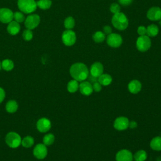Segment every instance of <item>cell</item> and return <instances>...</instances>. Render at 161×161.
I'll use <instances>...</instances> for the list:
<instances>
[{
  "mask_svg": "<svg viewBox=\"0 0 161 161\" xmlns=\"http://www.w3.org/2000/svg\"><path fill=\"white\" fill-rule=\"evenodd\" d=\"M69 71L72 77L80 82L84 81L87 79L89 74L87 67L81 62H77L72 64Z\"/></svg>",
  "mask_w": 161,
  "mask_h": 161,
  "instance_id": "1",
  "label": "cell"
},
{
  "mask_svg": "<svg viewBox=\"0 0 161 161\" xmlns=\"http://www.w3.org/2000/svg\"><path fill=\"white\" fill-rule=\"evenodd\" d=\"M111 23L113 26L118 30H125L128 26V19L123 13L114 14L111 19Z\"/></svg>",
  "mask_w": 161,
  "mask_h": 161,
  "instance_id": "2",
  "label": "cell"
},
{
  "mask_svg": "<svg viewBox=\"0 0 161 161\" xmlns=\"http://www.w3.org/2000/svg\"><path fill=\"white\" fill-rule=\"evenodd\" d=\"M18 6L21 11L28 14L35 11L37 5L35 0H18Z\"/></svg>",
  "mask_w": 161,
  "mask_h": 161,
  "instance_id": "3",
  "label": "cell"
},
{
  "mask_svg": "<svg viewBox=\"0 0 161 161\" xmlns=\"http://www.w3.org/2000/svg\"><path fill=\"white\" fill-rule=\"evenodd\" d=\"M136 47L138 50L145 52L149 50L151 47V40L147 35H142L138 37L136 42Z\"/></svg>",
  "mask_w": 161,
  "mask_h": 161,
  "instance_id": "4",
  "label": "cell"
},
{
  "mask_svg": "<svg viewBox=\"0 0 161 161\" xmlns=\"http://www.w3.org/2000/svg\"><path fill=\"white\" fill-rule=\"evenodd\" d=\"M6 143L11 148H15L19 147L21 143V138L16 132H9L6 136Z\"/></svg>",
  "mask_w": 161,
  "mask_h": 161,
  "instance_id": "5",
  "label": "cell"
},
{
  "mask_svg": "<svg viewBox=\"0 0 161 161\" xmlns=\"http://www.w3.org/2000/svg\"><path fill=\"white\" fill-rule=\"evenodd\" d=\"M62 40L65 45L72 46L76 42V35L74 31L67 30L62 35Z\"/></svg>",
  "mask_w": 161,
  "mask_h": 161,
  "instance_id": "6",
  "label": "cell"
},
{
  "mask_svg": "<svg viewBox=\"0 0 161 161\" xmlns=\"http://www.w3.org/2000/svg\"><path fill=\"white\" fill-rule=\"evenodd\" d=\"M107 44L112 48H118L123 43V39L120 35L115 33H111L106 38Z\"/></svg>",
  "mask_w": 161,
  "mask_h": 161,
  "instance_id": "7",
  "label": "cell"
},
{
  "mask_svg": "<svg viewBox=\"0 0 161 161\" xmlns=\"http://www.w3.org/2000/svg\"><path fill=\"white\" fill-rule=\"evenodd\" d=\"M40 18L38 14H33L28 15L25 19V25L29 30H33L40 23Z\"/></svg>",
  "mask_w": 161,
  "mask_h": 161,
  "instance_id": "8",
  "label": "cell"
},
{
  "mask_svg": "<svg viewBox=\"0 0 161 161\" xmlns=\"http://www.w3.org/2000/svg\"><path fill=\"white\" fill-rule=\"evenodd\" d=\"M129 120L126 117L119 116L116 118L114 121V127L115 129L122 131L127 129L129 126Z\"/></svg>",
  "mask_w": 161,
  "mask_h": 161,
  "instance_id": "9",
  "label": "cell"
},
{
  "mask_svg": "<svg viewBox=\"0 0 161 161\" xmlns=\"http://www.w3.org/2000/svg\"><path fill=\"white\" fill-rule=\"evenodd\" d=\"M147 17L151 21H158L161 19V8L157 6L152 7L147 13Z\"/></svg>",
  "mask_w": 161,
  "mask_h": 161,
  "instance_id": "10",
  "label": "cell"
},
{
  "mask_svg": "<svg viewBox=\"0 0 161 161\" xmlns=\"http://www.w3.org/2000/svg\"><path fill=\"white\" fill-rule=\"evenodd\" d=\"M33 155L38 159H43L47 155L46 145L42 143L37 144L33 149Z\"/></svg>",
  "mask_w": 161,
  "mask_h": 161,
  "instance_id": "11",
  "label": "cell"
},
{
  "mask_svg": "<svg viewBox=\"0 0 161 161\" xmlns=\"http://www.w3.org/2000/svg\"><path fill=\"white\" fill-rule=\"evenodd\" d=\"M13 19V13L8 8L0 9V21L4 23H9Z\"/></svg>",
  "mask_w": 161,
  "mask_h": 161,
  "instance_id": "12",
  "label": "cell"
},
{
  "mask_svg": "<svg viewBox=\"0 0 161 161\" xmlns=\"http://www.w3.org/2000/svg\"><path fill=\"white\" fill-rule=\"evenodd\" d=\"M36 128L39 131L42 133H45L50 129L51 122L48 119L46 118H40L36 123Z\"/></svg>",
  "mask_w": 161,
  "mask_h": 161,
  "instance_id": "13",
  "label": "cell"
},
{
  "mask_svg": "<svg viewBox=\"0 0 161 161\" xmlns=\"http://www.w3.org/2000/svg\"><path fill=\"white\" fill-rule=\"evenodd\" d=\"M133 158V156L131 152L126 149L119 150L116 155V161H132Z\"/></svg>",
  "mask_w": 161,
  "mask_h": 161,
  "instance_id": "14",
  "label": "cell"
},
{
  "mask_svg": "<svg viewBox=\"0 0 161 161\" xmlns=\"http://www.w3.org/2000/svg\"><path fill=\"white\" fill-rule=\"evenodd\" d=\"M104 67L101 62H96L92 64L90 68V74L94 77L98 78L101 74H103Z\"/></svg>",
  "mask_w": 161,
  "mask_h": 161,
  "instance_id": "15",
  "label": "cell"
},
{
  "mask_svg": "<svg viewBox=\"0 0 161 161\" xmlns=\"http://www.w3.org/2000/svg\"><path fill=\"white\" fill-rule=\"evenodd\" d=\"M80 93L84 96H89L93 92L92 85L88 81H82L79 87Z\"/></svg>",
  "mask_w": 161,
  "mask_h": 161,
  "instance_id": "16",
  "label": "cell"
},
{
  "mask_svg": "<svg viewBox=\"0 0 161 161\" xmlns=\"http://www.w3.org/2000/svg\"><path fill=\"white\" fill-rule=\"evenodd\" d=\"M128 88L131 93L137 94L141 91L142 84L138 80H133L128 84Z\"/></svg>",
  "mask_w": 161,
  "mask_h": 161,
  "instance_id": "17",
  "label": "cell"
},
{
  "mask_svg": "<svg viewBox=\"0 0 161 161\" xmlns=\"http://www.w3.org/2000/svg\"><path fill=\"white\" fill-rule=\"evenodd\" d=\"M7 30L9 34L15 35L19 31L20 25H19V23L16 22V21H11L8 25Z\"/></svg>",
  "mask_w": 161,
  "mask_h": 161,
  "instance_id": "18",
  "label": "cell"
},
{
  "mask_svg": "<svg viewBox=\"0 0 161 161\" xmlns=\"http://www.w3.org/2000/svg\"><path fill=\"white\" fill-rule=\"evenodd\" d=\"M112 77L108 74H103L97 78V82L102 86H108L112 82Z\"/></svg>",
  "mask_w": 161,
  "mask_h": 161,
  "instance_id": "19",
  "label": "cell"
},
{
  "mask_svg": "<svg viewBox=\"0 0 161 161\" xmlns=\"http://www.w3.org/2000/svg\"><path fill=\"white\" fill-rule=\"evenodd\" d=\"M158 27L156 25L152 24L147 26L146 35L149 37H153L156 36L158 35Z\"/></svg>",
  "mask_w": 161,
  "mask_h": 161,
  "instance_id": "20",
  "label": "cell"
},
{
  "mask_svg": "<svg viewBox=\"0 0 161 161\" xmlns=\"http://www.w3.org/2000/svg\"><path fill=\"white\" fill-rule=\"evenodd\" d=\"M150 147L156 151L161 150V136L154 137L150 142Z\"/></svg>",
  "mask_w": 161,
  "mask_h": 161,
  "instance_id": "21",
  "label": "cell"
},
{
  "mask_svg": "<svg viewBox=\"0 0 161 161\" xmlns=\"http://www.w3.org/2000/svg\"><path fill=\"white\" fill-rule=\"evenodd\" d=\"M18 104L17 102L14 100L9 101L6 104V109L8 113H13L16 111L18 109Z\"/></svg>",
  "mask_w": 161,
  "mask_h": 161,
  "instance_id": "22",
  "label": "cell"
},
{
  "mask_svg": "<svg viewBox=\"0 0 161 161\" xmlns=\"http://www.w3.org/2000/svg\"><path fill=\"white\" fill-rule=\"evenodd\" d=\"M79 84L78 83V81L74 79L70 80L67 84V90L69 92L74 93L76 92L79 89Z\"/></svg>",
  "mask_w": 161,
  "mask_h": 161,
  "instance_id": "23",
  "label": "cell"
},
{
  "mask_svg": "<svg viewBox=\"0 0 161 161\" xmlns=\"http://www.w3.org/2000/svg\"><path fill=\"white\" fill-rule=\"evenodd\" d=\"M147 157V152L143 150H138L135 153L133 156V158L135 161H145Z\"/></svg>",
  "mask_w": 161,
  "mask_h": 161,
  "instance_id": "24",
  "label": "cell"
},
{
  "mask_svg": "<svg viewBox=\"0 0 161 161\" xmlns=\"http://www.w3.org/2000/svg\"><path fill=\"white\" fill-rule=\"evenodd\" d=\"M105 34L101 31H97L95 32L92 35V39L96 43L103 42L105 40Z\"/></svg>",
  "mask_w": 161,
  "mask_h": 161,
  "instance_id": "25",
  "label": "cell"
},
{
  "mask_svg": "<svg viewBox=\"0 0 161 161\" xmlns=\"http://www.w3.org/2000/svg\"><path fill=\"white\" fill-rule=\"evenodd\" d=\"M36 5L42 9H47L50 8L52 1L51 0H38L36 2Z\"/></svg>",
  "mask_w": 161,
  "mask_h": 161,
  "instance_id": "26",
  "label": "cell"
},
{
  "mask_svg": "<svg viewBox=\"0 0 161 161\" xmlns=\"http://www.w3.org/2000/svg\"><path fill=\"white\" fill-rule=\"evenodd\" d=\"M1 67L6 71H9L13 69L14 63L9 59H5L1 62Z\"/></svg>",
  "mask_w": 161,
  "mask_h": 161,
  "instance_id": "27",
  "label": "cell"
},
{
  "mask_svg": "<svg viewBox=\"0 0 161 161\" xmlns=\"http://www.w3.org/2000/svg\"><path fill=\"white\" fill-rule=\"evenodd\" d=\"M64 26L67 30H71L75 26V20L73 17L69 16L65 18L64 23Z\"/></svg>",
  "mask_w": 161,
  "mask_h": 161,
  "instance_id": "28",
  "label": "cell"
},
{
  "mask_svg": "<svg viewBox=\"0 0 161 161\" xmlns=\"http://www.w3.org/2000/svg\"><path fill=\"white\" fill-rule=\"evenodd\" d=\"M21 145L26 148H29L31 147L33 143H34V140L33 137L30 136H27L25 137L22 140H21Z\"/></svg>",
  "mask_w": 161,
  "mask_h": 161,
  "instance_id": "29",
  "label": "cell"
},
{
  "mask_svg": "<svg viewBox=\"0 0 161 161\" xmlns=\"http://www.w3.org/2000/svg\"><path fill=\"white\" fill-rule=\"evenodd\" d=\"M54 141H55V136L52 133H48L45 135L43 138V144L45 145H50L53 143Z\"/></svg>",
  "mask_w": 161,
  "mask_h": 161,
  "instance_id": "30",
  "label": "cell"
},
{
  "mask_svg": "<svg viewBox=\"0 0 161 161\" xmlns=\"http://www.w3.org/2000/svg\"><path fill=\"white\" fill-rule=\"evenodd\" d=\"M13 18L14 19V21H16L18 23H21L24 21L25 19L24 14L19 11H16L14 13H13Z\"/></svg>",
  "mask_w": 161,
  "mask_h": 161,
  "instance_id": "31",
  "label": "cell"
},
{
  "mask_svg": "<svg viewBox=\"0 0 161 161\" xmlns=\"http://www.w3.org/2000/svg\"><path fill=\"white\" fill-rule=\"evenodd\" d=\"M22 36H23V38L26 41H30L33 38V33L32 31H31V30H29V29H26V30H25L23 32V34H22Z\"/></svg>",
  "mask_w": 161,
  "mask_h": 161,
  "instance_id": "32",
  "label": "cell"
},
{
  "mask_svg": "<svg viewBox=\"0 0 161 161\" xmlns=\"http://www.w3.org/2000/svg\"><path fill=\"white\" fill-rule=\"evenodd\" d=\"M121 8L117 3H112L109 7V10L113 14H116L120 12Z\"/></svg>",
  "mask_w": 161,
  "mask_h": 161,
  "instance_id": "33",
  "label": "cell"
},
{
  "mask_svg": "<svg viewBox=\"0 0 161 161\" xmlns=\"http://www.w3.org/2000/svg\"><path fill=\"white\" fill-rule=\"evenodd\" d=\"M137 33L140 36L145 35L147 33V28H145L144 26H140L137 29Z\"/></svg>",
  "mask_w": 161,
  "mask_h": 161,
  "instance_id": "34",
  "label": "cell"
},
{
  "mask_svg": "<svg viewBox=\"0 0 161 161\" xmlns=\"http://www.w3.org/2000/svg\"><path fill=\"white\" fill-rule=\"evenodd\" d=\"M92 89L96 92H99L102 89V85L97 81L95 82L92 84Z\"/></svg>",
  "mask_w": 161,
  "mask_h": 161,
  "instance_id": "35",
  "label": "cell"
},
{
  "mask_svg": "<svg viewBox=\"0 0 161 161\" xmlns=\"http://www.w3.org/2000/svg\"><path fill=\"white\" fill-rule=\"evenodd\" d=\"M118 1L120 4L124 6H126L131 4V3L133 2V0H118Z\"/></svg>",
  "mask_w": 161,
  "mask_h": 161,
  "instance_id": "36",
  "label": "cell"
},
{
  "mask_svg": "<svg viewBox=\"0 0 161 161\" xmlns=\"http://www.w3.org/2000/svg\"><path fill=\"white\" fill-rule=\"evenodd\" d=\"M103 31L105 35H109L111 33L112 31V28L109 25H106L103 27Z\"/></svg>",
  "mask_w": 161,
  "mask_h": 161,
  "instance_id": "37",
  "label": "cell"
},
{
  "mask_svg": "<svg viewBox=\"0 0 161 161\" xmlns=\"http://www.w3.org/2000/svg\"><path fill=\"white\" fill-rule=\"evenodd\" d=\"M4 97H5V92L3 88L0 87V103L4 100Z\"/></svg>",
  "mask_w": 161,
  "mask_h": 161,
  "instance_id": "38",
  "label": "cell"
},
{
  "mask_svg": "<svg viewBox=\"0 0 161 161\" xmlns=\"http://www.w3.org/2000/svg\"><path fill=\"white\" fill-rule=\"evenodd\" d=\"M137 126V123L136 121H131L130 122H129V126L131 129H134Z\"/></svg>",
  "mask_w": 161,
  "mask_h": 161,
  "instance_id": "39",
  "label": "cell"
},
{
  "mask_svg": "<svg viewBox=\"0 0 161 161\" xmlns=\"http://www.w3.org/2000/svg\"><path fill=\"white\" fill-rule=\"evenodd\" d=\"M159 24H160V25L161 26V19H160V21H159Z\"/></svg>",
  "mask_w": 161,
  "mask_h": 161,
  "instance_id": "40",
  "label": "cell"
},
{
  "mask_svg": "<svg viewBox=\"0 0 161 161\" xmlns=\"http://www.w3.org/2000/svg\"><path fill=\"white\" fill-rule=\"evenodd\" d=\"M1 63L0 62V69H1Z\"/></svg>",
  "mask_w": 161,
  "mask_h": 161,
  "instance_id": "41",
  "label": "cell"
}]
</instances>
